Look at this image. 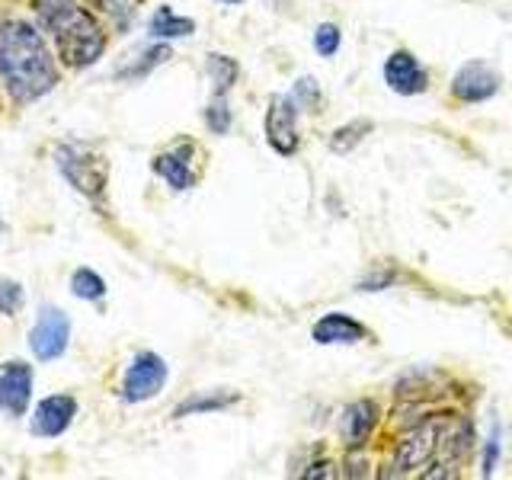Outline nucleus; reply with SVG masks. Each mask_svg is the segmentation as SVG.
Here are the masks:
<instances>
[{
    "label": "nucleus",
    "instance_id": "nucleus-1",
    "mask_svg": "<svg viewBox=\"0 0 512 480\" xmlns=\"http://www.w3.org/2000/svg\"><path fill=\"white\" fill-rule=\"evenodd\" d=\"M0 80L13 103H32L58 84L52 52L29 23L0 26Z\"/></svg>",
    "mask_w": 512,
    "mask_h": 480
},
{
    "label": "nucleus",
    "instance_id": "nucleus-2",
    "mask_svg": "<svg viewBox=\"0 0 512 480\" xmlns=\"http://www.w3.org/2000/svg\"><path fill=\"white\" fill-rule=\"evenodd\" d=\"M36 13L42 26L52 32L58 55L71 68H90L106 52L103 26L80 0H39Z\"/></svg>",
    "mask_w": 512,
    "mask_h": 480
},
{
    "label": "nucleus",
    "instance_id": "nucleus-3",
    "mask_svg": "<svg viewBox=\"0 0 512 480\" xmlns=\"http://www.w3.org/2000/svg\"><path fill=\"white\" fill-rule=\"evenodd\" d=\"M58 170L68 176V183L84 192L87 199H100L106 192V157L84 144H61Z\"/></svg>",
    "mask_w": 512,
    "mask_h": 480
},
{
    "label": "nucleus",
    "instance_id": "nucleus-4",
    "mask_svg": "<svg viewBox=\"0 0 512 480\" xmlns=\"http://www.w3.org/2000/svg\"><path fill=\"white\" fill-rule=\"evenodd\" d=\"M442 436H445L442 416H429L416 429H410L394 448V474H413L416 468H426L432 455L439 452Z\"/></svg>",
    "mask_w": 512,
    "mask_h": 480
},
{
    "label": "nucleus",
    "instance_id": "nucleus-5",
    "mask_svg": "<svg viewBox=\"0 0 512 480\" xmlns=\"http://www.w3.org/2000/svg\"><path fill=\"white\" fill-rule=\"evenodd\" d=\"M164 384H167V362L154 356V352H138L122 378V400L141 404V400H151L154 394H160Z\"/></svg>",
    "mask_w": 512,
    "mask_h": 480
},
{
    "label": "nucleus",
    "instance_id": "nucleus-6",
    "mask_svg": "<svg viewBox=\"0 0 512 480\" xmlns=\"http://www.w3.org/2000/svg\"><path fill=\"white\" fill-rule=\"evenodd\" d=\"M266 141L272 144V151L282 157H292L298 151V109L295 96L276 93L269 100L266 109Z\"/></svg>",
    "mask_w": 512,
    "mask_h": 480
},
{
    "label": "nucleus",
    "instance_id": "nucleus-7",
    "mask_svg": "<svg viewBox=\"0 0 512 480\" xmlns=\"http://www.w3.org/2000/svg\"><path fill=\"white\" fill-rule=\"evenodd\" d=\"M68 340H71V320L64 311L58 308H42L36 327L29 333V346L36 352V359L42 362H52L58 359L64 349H68Z\"/></svg>",
    "mask_w": 512,
    "mask_h": 480
},
{
    "label": "nucleus",
    "instance_id": "nucleus-8",
    "mask_svg": "<svg viewBox=\"0 0 512 480\" xmlns=\"http://www.w3.org/2000/svg\"><path fill=\"white\" fill-rule=\"evenodd\" d=\"M500 90V74L484 61H468L452 80V93L461 103H484Z\"/></svg>",
    "mask_w": 512,
    "mask_h": 480
},
{
    "label": "nucleus",
    "instance_id": "nucleus-9",
    "mask_svg": "<svg viewBox=\"0 0 512 480\" xmlns=\"http://www.w3.org/2000/svg\"><path fill=\"white\" fill-rule=\"evenodd\" d=\"M32 397V368L26 362L0 365V410L10 416H23Z\"/></svg>",
    "mask_w": 512,
    "mask_h": 480
},
{
    "label": "nucleus",
    "instance_id": "nucleus-10",
    "mask_svg": "<svg viewBox=\"0 0 512 480\" xmlns=\"http://www.w3.org/2000/svg\"><path fill=\"white\" fill-rule=\"evenodd\" d=\"M74 416H77V400L74 397H68V394L45 397L42 404L36 407V413H32V436L55 439L71 426Z\"/></svg>",
    "mask_w": 512,
    "mask_h": 480
},
{
    "label": "nucleus",
    "instance_id": "nucleus-11",
    "mask_svg": "<svg viewBox=\"0 0 512 480\" xmlns=\"http://www.w3.org/2000/svg\"><path fill=\"white\" fill-rule=\"evenodd\" d=\"M384 80L400 96H416L426 90V71L410 52H391L384 61Z\"/></svg>",
    "mask_w": 512,
    "mask_h": 480
},
{
    "label": "nucleus",
    "instance_id": "nucleus-12",
    "mask_svg": "<svg viewBox=\"0 0 512 480\" xmlns=\"http://www.w3.org/2000/svg\"><path fill=\"white\" fill-rule=\"evenodd\" d=\"M311 336H314V343H320V346H336V343L349 346V343H362L368 336V330L359 324V320H352L349 314H336L333 311V314H324L317 320Z\"/></svg>",
    "mask_w": 512,
    "mask_h": 480
},
{
    "label": "nucleus",
    "instance_id": "nucleus-13",
    "mask_svg": "<svg viewBox=\"0 0 512 480\" xmlns=\"http://www.w3.org/2000/svg\"><path fill=\"white\" fill-rule=\"evenodd\" d=\"M378 423V407L372 400H352V404L343 410V420H340V429H343V442L356 452L368 442L372 436V429Z\"/></svg>",
    "mask_w": 512,
    "mask_h": 480
},
{
    "label": "nucleus",
    "instance_id": "nucleus-14",
    "mask_svg": "<svg viewBox=\"0 0 512 480\" xmlns=\"http://www.w3.org/2000/svg\"><path fill=\"white\" fill-rule=\"evenodd\" d=\"M192 144H176L173 151H164L154 157V173L164 176L173 189L196 186V170H192Z\"/></svg>",
    "mask_w": 512,
    "mask_h": 480
},
{
    "label": "nucleus",
    "instance_id": "nucleus-15",
    "mask_svg": "<svg viewBox=\"0 0 512 480\" xmlns=\"http://www.w3.org/2000/svg\"><path fill=\"white\" fill-rule=\"evenodd\" d=\"M192 29H196V23H192L189 16H176L170 7H160V10L151 16V36H157V39L192 36Z\"/></svg>",
    "mask_w": 512,
    "mask_h": 480
},
{
    "label": "nucleus",
    "instance_id": "nucleus-16",
    "mask_svg": "<svg viewBox=\"0 0 512 480\" xmlns=\"http://www.w3.org/2000/svg\"><path fill=\"white\" fill-rule=\"evenodd\" d=\"M368 132H372V122H368V119H356V122H349L343 128H336L327 144H330L333 154H349Z\"/></svg>",
    "mask_w": 512,
    "mask_h": 480
},
{
    "label": "nucleus",
    "instance_id": "nucleus-17",
    "mask_svg": "<svg viewBox=\"0 0 512 480\" xmlns=\"http://www.w3.org/2000/svg\"><path fill=\"white\" fill-rule=\"evenodd\" d=\"M231 404H237V394H199V397H189L186 404L176 407V416L215 413V410H228Z\"/></svg>",
    "mask_w": 512,
    "mask_h": 480
},
{
    "label": "nucleus",
    "instance_id": "nucleus-18",
    "mask_svg": "<svg viewBox=\"0 0 512 480\" xmlns=\"http://www.w3.org/2000/svg\"><path fill=\"white\" fill-rule=\"evenodd\" d=\"M208 74H212L215 96H224L237 80V61H231L228 55H212L208 58Z\"/></svg>",
    "mask_w": 512,
    "mask_h": 480
},
{
    "label": "nucleus",
    "instance_id": "nucleus-19",
    "mask_svg": "<svg viewBox=\"0 0 512 480\" xmlns=\"http://www.w3.org/2000/svg\"><path fill=\"white\" fill-rule=\"evenodd\" d=\"M71 292L84 301H96V298L106 295V282L96 276L93 269H77L71 276Z\"/></svg>",
    "mask_w": 512,
    "mask_h": 480
},
{
    "label": "nucleus",
    "instance_id": "nucleus-20",
    "mask_svg": "<svg viewBox=\"0 0 512 480\" xmlns=\"http://www.w3.org/2000/svg\"><path fill=\"white\" fill-rule=\"evenodd\" d=\"M167 58H170V45H154V48H148V52L141 55V61H138V64H132V68L119 71V77H128V80L144 77L151 68H157V64H164Z\"/></svg>",
    "mask_w": 512,
    "mask_h": 480
},
{
    "label": "nucleus",
    "instance_id": "nucleus-21",
    "mask_svg": "<svg viewBox=\"0 0 512 480\" xmlns=\"http://www.w3.org/2000/svg\"><path fill=\"white\" fill-rule=\"evenodd\" d=\"M340 29H336L333 23H320L317 32H314V48H317V55H324V58H333L336 52H340Z\"/></svg>",
    "mask_w": 512,
    "mask_h": 480
},
{
    "label": "nucleus",
    "instance_id": "nucleus-22",
    "mask_svg": "<svg viewBox=\"0 0 512 480\" xmlns=\"http://www.w3.org/2000/svg\"><path fill=\"white\" fill-rule=\"evenodd\" d=\"M205 122L215 135H224L231 128V109L224 103V96H215V103L205 109Z\"/></svg>",
    "mask_w": 512,
    "mask_h": 480
},
{
    "label": "nucleus",
    "instance_id": "nucleus-23",
    "mask_svg": "<svg viewBox=\"0 0 512 480\" xmlns=\"http://www.w3.org/2000/svg\"><path fill=\"white\" fill-rule=\"evenodd\" d=\"M20 304H23V288L16 282H10V279L0 282V314L10 317V314L20 311Z\"/></svg>",
    "mask_w": 512,
    "mask_h": 480
},
{
    "label": "nucleus",
    "instance_id": "nucleus-24",
    "mask_svg": "<svg viewBox=\"0 0 512 480\" xmlns=\"http://www.w3.org/2000/svg\"><path fill=\"white\" fill-rule=\"evenodd\" d=\"M295 96L304 106H320V90H317V80L311 77H301L295 84Z\"/></svg>",
    "mask_w": 512,
    "mask_h": 480
},
{
    "label": "nucleus",
    "instance_id": "nucleus-25",
    "mask_svg": "<svg viewBox=\"0 0 512 480\" xmlns=\"http://www.w3.org/2000/svg\"><path fill=\"white\" fill-rule=\"evenodd\" d=\"M96 4H106V13L112 16V20H116L122 29L132 23V7L125 4V0H96Z\"/></svg>",
    "mask_w": 512,
    "mask_h": 480
},
{
    "label": "nucleus",
    "instance_id": "nucleus-26",
    "mask_svg": "<svg viewBox=\"0 0 512 480\" xmlns=\"http://www.w3.org/2000/svg\"><path fill=\"white\" fill-rule=\"evenodd\" d=\"M496 458H500V432H493L490 445H487V458H484V477L496 471Z\"/></svg>",
    "mask_w": 512,
    "mask_h": 480
},
{
    "label": "nucleus",
    "instance_id": "nucleus-27",
    "mask_svg": "<svg viewBox=\"0 0 512 480\" xmlns=\"http://www.w3.org/2000/svg\"><path fill=\"white\" fill-rule=\"evenodd\" d=\"M330 468V464L327 461H320V464H314V468L308 471V477H330L333 471H327Z\"/></svg>",
    "mask_w": 512,
    "mask_h": 480
},
{
    "label": "nucleus",
    "instance_id": "nucleus-28",
    "mask_svg": "<svg viewBox=\"0 0 512 480\" xmlns=\"http://www.w3.org/2000/svg\"><path fill=\"white\" fill-rule=\"evenodd\" d=\"M224 4H240V0H224Z\"/></svg>",
    "mask_w": 512,
    "mask_h": 480
}]
</instances>
